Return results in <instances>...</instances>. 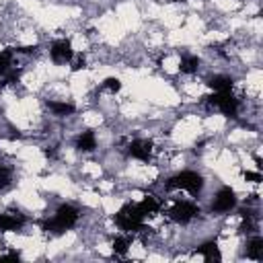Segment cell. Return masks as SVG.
I'll return each mask as SVG.
<instances>
[{"instance_id": "20", "label": "cell", "mask_w": 263, "mask_h": 263, "mask_svg": "<svg viewBox=\"0 0 263 263\" xmlns=\"http://www.w3.org/2000/svg\"><path fill=\"white\" fill-rule=\"evenodd\" d=\"M103 88L109 90V92H117V90L121 88V82H119V78H107V80L103 82Z\"/></svg>"}, {"instance_id": "1", "label": "cell", "mask_w": 263, "mask_h": 263, "mask_svg": "<svg viewBox=\"0 0 263 263\" xmlns=\"http://www.w3.org/2000/svg\"><path fill=\"white\" fill-rule=\"evenodd\" d=\"M78 220H80V210L72 203H62L55 210V216L43 224V230L53 232V234H62V232L74 228L78 224Z\"/></svg>"}, {"instance_id": "5", "label": "cell", "mask_w": 263, "mask_h": 263, "mask_svg": "<svg viewBox=\"0 0 263 263\" xmlns=\"http://www.w3.org/2000/svg\"><path fill=\"white\" fill-rule=\"evenodd\" d=\"M168 216H171V220L177 222V224H187V222H191L195 216H199V208H197L195 203H191V201H177V203L168 210Z\"/></svg>"}, {"instance_id": "4", "label": "cell", "mask_w": 263, "mask_h": 263, "mask_svg": "<svg viewBox=\"0 0 263 263\" xmlns=\"http://www.w3.org/2000/svg\"><path fill=\"white\" fill-rule=\"evenodd\" d=\"M210 105H216L222 115L226 117H236L238 113V99L232 97V92H214L212 97H205Z\"/></svg>"}, {"instance_id": "18", "label": "cell", "mask_w": 263, "mask_h": 263, "mask_svg": "<svg viewBox=\"0 0 263 263\" xmlns=\"http://www.w3.org/2000/svg\"><path fill=\"white\" fill-rule=\"evenodd\" d=\"M12 183V168L6 164H0V191L8 189Z\"/></svg>"}, {"instance_id": "12", "label": "cell", "mask_w": 263, "mask_h": 263, "mask_svg": "<svg viewBox=\"0 0 263 263\" xmlns=\"http://www.w3.org/2000/svg\"><path fill=\"white\" fill-rule=\"evenodd\" d=\"M76 148L82 150V152H92V150L97 148L95 132H82V134L76 138Z\"/></svg>"}, {"instance_id": "2", "label": "cell", "mask_w": 263, "mask_h": 263, "mask_svg": "<svg viewBox=\"0 0 263 263\" xmlns=\"http://www.w3.org/2000/svg\"><path fill=\"white\" fill-rule=\"evenodd\" d=\"M144 218L146 214L140 210L138 203H125L115 214V224L123 232H138V230H144Z\"/></svg>"}, {"instance_id": "13", "label": "cell", "mask_w": 263, "mask_h": 263, "mask_svg": "<svg viewBox=\"0 0 263 263\" xmlns=\"http://www.w3.org/2000/svg\"><path fill=\"white\" fill-rule=\"evenodd\" d=\"M197 253L203 255L205 261H220V251H218V242L216 240H208V242L199 245Z\"/></svg>"}, {"instance_id": "22", "label": "cell", "mask_w": 263, "mask_h": 263, "mask_svg": "<svg viewBox=\"0 0 263 263\" xmlns=\"http://www.w3.org/2000/svg\"><path fill=\"white\" fill-rule=\"evenodd\" d=\"M84 64H86V62H84V58L80 55V58H78V60L72 64V72H78V70H82V68H84Z\"/></svg>"}, {"instance_id": "6", "label": "cell", "mask_w": 263, "mask_h": 263, "mask_svg": "<svg viewBox=\"0 0 263 263\" xmlns=\"http://www.w3.org/2000/svg\"><path fill=\"white\" fill-rule=\"evenodd\" d=\"M234 208H236V193H234V189L222 187V189L216 193L214 201H212V212H216V214H226V212H230V210H234Z\"/></svg>"}, {"instance_id": "25", "label": "cell", "mask_w": 263, "mask_h": 263, "mask_svg": "<svg viewBox=\"0 0 263 263\" xmlns=\"http://www.w3.org/2000/svg\"><path fill=\"white\" fill-rule=\"evenodd\" d=\"M6 257H8V259H18L21 255H18V251H10V253H8Z\"/></svg>"}, {"instance_id": "3", "label": "cell", "mask_w": 263, "mask_h": 263, "mask_svg": "<svg viewBox=\"0 0 263 263\" xmlns=\"http://www.w3.org/2000/svg\"><path fill=\"white\" fill-rule=\"evenodd\" d=\"M166 189H183L191 195H199L203 189V177L195 171H181L166 181Z\"/></svg>"}, {"instance_id": "9", "label": "cell", "mask_w": 263, "mask_h": 263, "mask_svg": "<svg viewBox=\"0 0 263 263\" xmlns=\"http://www.w3.org/2000/svg\"><path fill=\"white\" fill-rule=\"evenodd\" d=\"M25 224V216L18 212H4L0 214V230L2 232H10V230H18Z\"/></svg>"}, {"instance_id": "14", "label": "cell", "mask_w": 263, "mask_h": 263, "mask_svg": "<svg viewBox=\"0 0 263 263\" xmlns=\"http://www.w3.org/2000/svg\"><path fill=\"white\" fill-rule=\"evenodd\" d=\"M247 257L249 259H255V261H261L263 259V238L261 236H255L249 240L247 245Z\"/></svg>"}, {"instance_id": "7", "label": "cell", "mask_w": 263, "mask_h": 263, "mask_svg": "<svg viewBox=\"0 0 263 263\" xmlns=\"http://www.w3.org/2000/svg\"><path fill=\"white\" fill-rule=\"evenodd\" d=\"M49 58L53 64H70L72 58H74V49H72V43L68 39H58L51 43L49 47Z\"/></svg>"}, {"instance_id": "26", "label": "cell", "mask_w": 263, "mask_h": 263, "mask_svg": "<svg viewBox=\"0 0 263 263\" xmlns=\"http://www.w3.org/2000/svg\"><path fill=\"white\" fill-rule=\"evenodd\" d=\"M175 2H185V0H175Z\"/></svg>"}, {"instance_id": "15", "label": "cell", "mask_w": 263, "mask_h": 263, "mask_svg": "<svg viewBox=\"0 0 263 263\" xmlns=\"http://www.w3.org/2000/svg\"><path fill=\"white\" fill-rule=\"evenodd\" d=\"M138 205H140V210H142L146 216L156 214V212L160 210V201H158L154 195H144V197H142V201H140Z\"/></svg>"}, {"instance_id": "16", "label": "cell", "mask_w": 263, "mask_h": 263, "mask_svg": "<svg viewBox=\"0 0 263 263\" xmlns=\"http://www.w3.org/2000/svg\"><path fill=\"white\" fill-rule=\"evenodd\" d=\"M197 68H199V60L195 55H183V60H181V72L193 74V72H197Z\"/></svg>"}, {"instance_id": "10", "label": "cell", "mask_w": 263, "mask_h": 263, "mask_svg": "<svg viewBox=\"0 0 263 263\" xmlns=\"http://www.w3.org/2000/svg\"><path fill=\"white\" fill-rule=\"evenodd\" d=\"M232 84H234V80L230 76H224V74H218V76H214V78L208 80V86L214 92H230L232 90Z\"/></svg>"}, {"instance_id": "21", "label": "cell", "mask_w": 263, "mask_h": 263, "mask_svg": "<svg viewBox=\"0 0 263 263\" xmlns=\"http://www.w3.org/2000/svg\"><path fill=\"white\" fill-rule=\"evenodd\" d=\"M242 179H245V181H251V183H259V181H261V173L245 171V173H242Z\"/></svg>"}, {"instance_id": "19", "label": "cell", "mask_w": 263, "mask_h": 263, "mask_svg": "<svg viewBox=\"0 0 263 263\" xmlns=\"http://www.w3.org/2000/svg\"><path fill=\"white\" fill-rule=\"evenodd\" d=\"M10 64H12V51L0 49V76H4L10 70Z\"/></svg>"}, {"instance_id": "23", "label": "cell", "mask_w": 263, "mask_h": 263, "mask_svg": "<svg viewBox=\"0 0 263 263\" xmlns=\"http://www.w3.org/2000/svg\"><path fill=\"white\" fill-rule=\"evenodd\" d=\"M16 51H21V53H35V51H37V45H27V47H18Z\"/></svg>"}, {"instance_id": "8", "label": "cell", "mask_w": 263, "mask_h": 263, "mask_svg": "<svg viewBox=\"0 0 263 263\" xmlns=\"http://www.w3.org/2000/svg\"><path fill=\"white\" fill-rule=\"evenodd\" d=\"M127 154L132 158H136V160L148 162L152 158V142H148V140H134L127 146Z\"/></svg>"}, {"instance_id": "17", "label": "cell", "mask_w": 263, "mask_h": 263, "mask_svg": "<svg viewBox=\"0 0 263 263\" xmlns=\"http://www.w3.org/2000/svg\"><path fill=\"white\" fill-rule=\"evenodd\" d=\"M129 245H132L129 236H117V238L113 240V253H115V255H125V253L129 251Z\"/></svg>"}, {"instance_id": "24", "label": "cell", "mask_w": 263, "mask_h": 263, "mask_svg": "<svg viewBox=\"0 0 263 263\" xmlns=\"http://www.w3.org/2000/svg\"><path fill=\"white\" fill-rule=\"evenodd\" d=\"M43 154H45L47 158H55V148H45Z\"/></svg>"}, {"instance_id": "11", "label": "cell", "mask_w": 263, "mask_h": 263, "mask_svg": "<svg viewBox=\"0 0 263 263\" xmlns=\"http://www.w3.org/2000/svg\"><path fill=\"white\" fill-rule=\"evenodd\" d=\"M47 107L51 109V113L55 117H68V115H72L76 111V107L72 103H68V101H49Z\"/></svg>"}]
</instances>
